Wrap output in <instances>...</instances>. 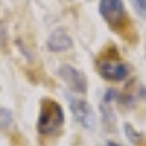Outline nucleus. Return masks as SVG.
Instances as JSON below:
<instances>
[{"label":"nucleus","mask_w":146,"mask_h":146,"mask_svg":"<svg viewBox=\"0 0 146 146\" xmlns=\"http://www.w3.org/2000/svg\"><path fill=\"white\" fill-rule=\"evenodd\" d=\"M63 124H65V114L61 106L51 99H44L37 119V131L44 136H51L58 133Z\"/></svg>","instance_id":"1"},{"label":"nucleus","mask_w":146,"mask_h":146,"mask_svg":"<svg viewBox=\"0 0 146 146\" xmlns=\"http://www.w3.org/2000/svg\"><path fill=\"white\" fill-rule=\"evenodd\" d=\"M99 12L112 27H117L126 19V9L122 0H100Z\"/></svg>","instance_id":"2"},{"label":"nucleus","mask_w":146,"mask_h":146,"mask_svg":"<svg viewBox=\"0 0 146 146\" xmlns=\"http://www.w3.org/2000/svg\"><path fill=\"white\" fill-rule=\"evenodd\" d=\"M97 70L106 80H112V82H121L129 73V68L126 63L119 60H104V58L97 61Z\"/></svg>","instance_id":"3"},{"label":"nucleus","mask_w":146,"mask_h":146,"mask_svg":"<svg viewBox=\"0 0 146 146\" xmlns=\"http://www.w3.org/2000/svg\"><path fill=\"white\" fill-rule=\"evenodd\" d=\"M58 75L61 80H65V83L72 88L73 92L78 94H85L87 92V76L80 70H76L72 65H61L58 68Z\"/></svg>","instance_id":"4"},{"label":"nucleus","mask_w":146,"mask_h":146,"mask_svg":"<svg viewBox=\"0 0 146 146\" xmlns=\"http://www.w3.org/2000/svg\"><path fill=\"white\" fill-rule=\"evenodd\" d=\"M70 109L73 112V117L87 129H92L95 126V114L94 109L90 107V104L87 100L76 99V97H70Z\"/></svg>","instance_id":"5"},{"label":"nucleus","mask_w":146,"mask_h":146,"mask_svg":"<svg viewBox=\"0 0 146 146\" xmlns=\"http://www.w3.org/2000/svg\"><path fill=\"white\" fill-rule=\"evenodd\" d=\"M73 44L72 37L68 36L63 29H56V31H53L49 37H48V42H46V46H48V49L49 51H53V53H61V51H66V49H70Z\"/></svg>","instance_id":"6"},{"label":"nucleus","mask_w":146,"mask_h":146,"mask_svg":"<svg viewBox=\"0 0 146 146\" xmlns=\"http://www.w3.org/2000/svg\"><path fill=\"white\" fill-rule=\"evenodd\" d=\"M12 124V112L5 107H0V129H5Z\"/></svg>","instance_id":"7"},{"label":"nucleus","mask_w":146,"mask_h":146,"mask_svg":"<svg viewBox=\"0 0 146 146\" xmlns=\"http://www.w3.org/2000/svg\"><path fill=\"white\" fill-rule=\"evenodd\" d=\"M138 15H141L143 19H146V0H131Z\"/></svg>","instance_id":"8"},{"label":"nucleus","mask_w":146,"mask_h":146,"mask_svg":"<svg viewBox=\"0 0 146 146\" xmlns=\"http://www.w3.org/2000/svg\"><path fill=\"white\" fill-rule=\"evenodd\" d=\"M107 146H119V145H115L114 141H109V143H107Z\"/></svg>","instance_id":"9"},{"label":"nucleus","mask_w":146,"mask_h":146,"mask_svg":"<svg viewBox=\"0 0 146 146\" xmlns=\"http://www.w3.org/2000/svg\"><path fill=\"white\" fill-rule=\"evenodd\" d=\"M63 2H66V0H63Z\"/></svg>","instance_id":"10"}]
</instances>
